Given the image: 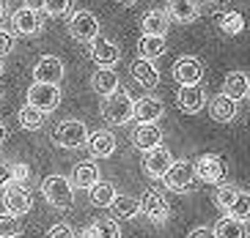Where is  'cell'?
<instances>
[{
	"label": "cell",
	"mask_w": 250,
	"mask_h": 238,
	"mask_svg": "<svg viewBox=\"0 0 250 238\" xmlns=\"http://www.w3.org/2000/svg\"><path fill=\"white\" fill-rule=\"evenodd\" d=\"M42 195H44V200L50 202L52 208L69 211L72 202H74V186L66 175H50V178H44V183H42Z\"/></svg>",
	"instance_id": "6da1fadb"
},
{
	"label": "cell",
	"mask_w": 250,
	"mask_h": 238,
	"mask_svg": "<svg viewBox=\"0 0 250 238\" xmlns=\"http://www.w3.org/2000/svg\"><path fill=\"white\" fill-rule=\"evenodd\" d=\"M88 126L80 121V118H66V121H61L52 131V140L55 145L61 148H66V151H74V148H83V145L88 143Z\"/></svg>",
	"instance_id": "7a4b0ae2"
},
{
	"label": "cell",
	"mask_w": 250,
	"mask_h": 238,
	"mask_svg": "<svg viewBox=\"0 0 250 238\" xmlns=\"http://www.w3.org/2000/svg\"><path fill=\"white\" fill-rule=\"evenodd\" d=\"M69 33H72L74 41L91 44L102 33V22L96 14H91L88 8H77L74 14H69Z\"/></svg>",
	"instance_id": "3957f363"
},
{
	"label": "cell",
	"mask_w": 250,
	"mask_h": 238,
	"mask_svg": "<svg viewBox=\"0 0 250 238\" xmlns=\"http://www.w3.org/2000/svg\"><path fill=\"white\" fill-rule=\"evenodd\" d=\"M132 110H135L132 96L118 88L113 96H107V99H104L102 115H104V121L110 123V126H126V123L132 121Z\"/></svg>",
	"instance_id": "277c9868"
},
{
	"label": "cell",
	"mask_w": 250,
	"mask_h": 238,
	"mask_svg": "<svg viewBox=\"0 0 250 238\" xmlns=\"http://www.w3.org/2000/svg\"><path fill=\"white\" fill-rule=\"evenodd\" d=\"M165 186L176 195H187L190 189H195V173H192V162L190 159H179L170 165V170L165 173Z\"/></svg>",
	"instance_id": "5b68a950"
},
{
	"label": "cell",
	"mask_w": 250,
	"mask_h": 238,
	"mask_svg": "<svg viewBox=\"0 0 250 238\" xmlns=\"http://www.w3.org/2000/svg\"><path fill=\"white\" fill-rule=\"evenodd\" d=\"M192 173L201 183H220L226 178V162L220 153H204L192 162Z\"/></svg>",
	"instance_id": "8992f818"
},
{
	"label": "cell",
	"mask_w": 250,
	"mask_h": 238,
	"mask_svg": "<svg viewBox=\"0 0 250 238\" xmlns=\"http://www.w3.org/2000/svg\"><path fill=\"white\" fill-rule=\"evenodd\" d=\"M61 104V85H42V82H33L28 88V107L39 110L42 115L58 110Z\"/></svg>",
	"instance_id": "52a82bcc"
},
{
	"label": "cell",
	"mask_w": 250,
	"mask_h": 238,
	"mask_svg": "<svg viewBox=\"0 0 250 238\" xmlns=\"http://www.w3.org/2000/svg\"><path fill=\"white\" fill-rule=\"evenodd\" d=\"M138 202H140V214H146V219H151L154 224H165L170 219L168 200H165L160 192H154V189L143 192V195L138 197Z\"/></svg>",
	"instance_id": "ba28073f"
},
{
	"label": "cell",
	"mask_w": 250,
	"mask_h": 238,
	"mask_svg": "<svg viewBox=\"0 0 250 238\" xmlns=\"http://www.w3.org/2000/svg\"><path fill=\"white\" fill-rule=\"evenodd\" d=\"M176 159H173V153L165 148V145H157V148H151V151L143 153V170H146L148 178H165V173L170 170V165H173Z\"/></svg>",
	"instance_id": "9c48e42d"
},
{
	"label": "cell",
	"mask_w": 250,
	"mask_h": 238,
	"mask_svg": "<svg viewBox=\"0 0 250 238\" xmlns=\"http://www.w3.org/2000/svg\"><path fill=\"white\" fill-rule=\"evenodd\" d=\"M173 79L182 85H201V79H204V63L198 58H192V55H184L173 63Z\"/></svg>",
	"instance_id": "30bf717a"
},
{
	"label": "cell",
	"mask_w": 250,
	"mask_h": 238,
	"mask_svg": "<svg viewBox=\"0 0 250 238\" xmlns=\"http://www.w3.org/2000/svg\"><path fill=\"white\" fill-rule=\"evenodd\" d=\"M3 205H6V214H11V217H25L30 211V195L28 189L20 186V183H8L6 189H3Z\"/></svg>",
	"instance_id": "8fae6325"
},
{
	"label": "cell",
	"mask_w": 250,
	"mask_h": 238,
	"mask_svg": "<svg viewBox=\"0 0 250 238\" xmlns=\"http://www.w3.org/2000/svg\"><path fill=\"white\" fill-rule=\"evenodd\" d=\"M61 79H63V63H61V58H55V55H44V58L33 66V82H42V85H61Z\"/></svg>",
	"instance_id": "7c38bea8"
},
{
	"label": "cell",
	"mask_w": 250,
	"mask_h": 238,
	"mask_svg": "<svg viewBox=\"0 0 250 238\" xmlns=\"http://www.w3.org/2000/svg\"><path fill=\"white\" fill-rule=\"evenodd\" d=\"M11 28L20 36H39L44 30V19H42L39 11H30V8L22 6V8H17L14 17H11Z\"/></svg>",
	"instance_id": "4fadbf2b"
},
{
	"label": "cell",
	"mask_w": 250,
	"mask_h": 238,
	"mask_svg": "<svg viewBox=\"0 0 250 238\" xmlns=\"http://www.w3.org/2000/svg\"><path fill=\"white\" fill-rule=\"evenodd\" d=\"M91 58H94V63L99 69H113L121 60V47L116 41H110V38L99 36L96 41H91Z\"/></svg>",
	"instance_id": "5bb4252c"
},
{
	"label": "cell",
	"mask_w": 250,
	"mask_h": 238,
	"mask_svg": "<svg viewBox=\"0 0 250 238\" xmlns=\"http://www.w3.org/2000/svg\"><path fill=\"white\" fill-rule=\"evenodd\" d=\"M176 104L182 112H190V115H195V112H201V110L206 107V93L201 85H182L176 93Z\"/></svg>",
	"instance_id": "9a60e30c"
},
{
	"label": "cell",
	"mask_w": 250,
	"mask_h": 238,
	"mask_svg": "<svg viewBox=\"0 0 250 238\" xmlns=\"http://www.w3.org/2000/svg\"><path fill=\"white\" fill-rule=\"evenodd\" d=\"M162 115H165V104H162L157 96H140V99L135 101L132 118H138L140 123H157Z\"/></svg>",
	"instance_id": "2e32d148"
},
{
	"label": "cell",
	"mask_w": 250,
	"mask_h": 238,
	"mask_svg": "<svg viewBox=\"0 0 250 238\" xmlns=\"http://www.w3.org/2000/svg\"><path fill=\"white\" fill-rule=\"evenodd\" d=\"M132 145L138 151H151L157 145H162V129L157 123H138L132 131Z\"/></svg>",
	"instance_id": "e0dca14e"
},
{
	"label": "cell",
	"mask_w": 250,
	"mask_h": 238,
	"mask_svg": "<svg viewBox=\"0 0 250 238\" xmlns=\"http://www.w3.org/2000/svg\"><path fill=\"white\" fill-rule=\"evenodd\" d=\"M88 151H91V156H96V159H107V156H113L116 153V134H113L110 129H96L94 134H88Z\"/></svg>",
	"instance_id": "ac0fdd59"
},
{
	"label": "cell",
	"mask_w": 250,
	"mask_h": 238,
	"mask_svg": "<svg viewBox=\"0 0 250 238\" xmlns=\"http://www.w3.org/2000/svg\"><path fill=\"white\" fill-rule=\"evenodd\" d=\"M201 14V6L198 0H170L168 3V19L173 22H182V25H187V22H195Z\"/></svg>",
	"instance_id": "d6986e66"
},
{
	"label": "cell",
	"mask_w": 250,
	"mask_h": 238,
	"mask_svg": "<svg viewBox=\"0 0 250 238\" xmlns=\"http://www.w3.org/2000/svg\"><path fill=\"white\" fill-rule=\"evenodd\" d=\"M91 88H94L96 96H113L118 91V74L116 69H96L94 74H91Z\"/></svg>",
	"instance_id": "ffe728a7"
},
{
	"label": "cell",
	"mask_w": 250,
	"mask_h": 238,
	"mask_svg": "<svg viewBox=\"0 0 250 238\" xmlns=\"http://www.w3.org/2000/svg\"><path fill=\"white\" fill-rule=\"evenodd\" d=\"M132 77L140 88H146V91H154L160 85V72H157V66L151 60H135L132 63Z\"/></svg>",
	"instance_id": "44dd1931"
},
{
	"label": "cell",
	"mask_w": 250,
	"mask_h": 238,
	"mask_svg": "<svg viewBox=\"0 0 250 238\" xmlns=\"http://www.w3.org/2000/svg\"><path fill=\"white\" fill-rule=\"evenodd\" d=\"M236 112H239V107H236L234 99H228V96H214L212 104H209V118L217 123H231L236 118Z\"/></svg>",
	"instance_id": "7402d4cb"
},
{
	"label": "cell",
	"mask_w": 250,
	"mask_h": 238,
	"mask_svg": "<svg viewBox=\"0 0 250 238\" xmlns=\"http://www.w3.org/2000/svg\"><path fill=\"white\" fill-rule=\"evenodd\" d=\"M69 181H72V186H77V189H91L96 181H99V167H96L94 162H77Z\"/></svg>",
	"instance_id": "603a6c76"
},
{
	"label": "cell",
	"mask_w": 250,
	"mask_h": 238,
	"mask_svg": "<svg viewBox=\"0 0 250 238\" xmlns=\"http://www.w3.org/2000/svg\"><path fill=\"white\" fill-rule=\"evenodd\" d=\"M140 28H143V36H165L168 33V17L162 8H151L143 14Z\"/></svg>",
	"instance_id": "cb8c5ba5"
},
{
	"label": "cell",
	"mask_w": 250,
	"mask_h": 238,
	"mask_svg": "<svg viewBox=\"0 0 250 238\" xmlns=\"http://www.w3.org/2000/svg\"><path fill=\"white\" fill-rule=\"evenodd\" d=\"M223 96H228V99H245L248 96V74L245 72H231L226 74V79H223Z\"/></svg>",
	"instance_id": "d4e9b609"
},
{
	"label": "cell",
	"mask_w": 250,
	"mask_h": 238,
	"mask_svg": "<svg viewBox=\"0 0 250 238\" xmlns=\"http://www.w3.org/2000/svg\"><path fill=\"white\" fill-rule=\"evenodd\" d=\"M165 50H168V41H165V36H143V38L138 41L140 60H151V63H154L160 55H165Z\"/></svg>",
	"instance_id": "484cf974"
},
{
	"label": "cell",
	"mask_w": 250,
	"mask_h": 238,
	"mask_svg": "<svg viewBox=\"0 0 250 238\" xmlns=\"http://www.w3.org/2000/svg\"><path fill=\"white\" fill-rule=\"evenodd\" d=\"M88 197H91L94 205H99V208H110L113 200L118 197L116 183H110V181H96L94 186L88 189Z\"/></svg>",
	"instance_id": "4316f807"
},
{
	"label": "cell",
	"mask_w": 250,
	"mask_h": 238,
	"mask_svg": "<svg viewBox=\"0 0 250 238\" xmlns=\"http://www.w3.org/2000/svg\"><path fill=\"white\" fill-rule=\"evenodd\" d=\"M110 208L116 211V217L124 219V222L140 217V202H138V197H129V195H118L116 200H113Z\"/></svg>",
	"instance_id": "83f0119b"
},
{
	"label": "cell",
	"mask_w": 250,
	"mask_h": 238,
	"mask_svg": "<svg viewBox=\"0 0 250 238\" xmlns=\"http://www.w3.org/2000/svg\"><path fill=\"white\" fill-rule=\"evenodd\" d=\"M212 230H214V238H248L245 222H236V219H231V217H223Z\"/></svg>",
	"instance_id": "f1b7e54d"
},
{
	"label": "cell",
	"mask_w": 250,
	"mask_h": 238,
	"mask_svg": "<svg viewBox=\"0 0 250 238\" xmlns=\"http://www.w3.org/2000/svg\"><path fill=\"white\" fill-rule=\"evenodd\" d=\"M226 217L236 219V222H248L250 219V192H245V189H239L234 197V202H231V208H228Z\"/></svg>",
	"instance_id": "f546056e"
},
{
	"label": "cell",
	"mask_w": 250,
	"mask_h": 238,
	"mask_svg": "<svg viewBox=\"0 0 250 238\" xmlns=\"http://www.w3.org/2000/svg\"><path fill=\"white\" fill-rule=\"evenodd\" d=\"M17 118H20V126H22V129H28V131L44 129V115H42L39 110L28 107V104H25V107L20 110V112H17Z\"/></svg>",
	"instance_id": "4dcf8cb0"
},
{
	"label": "cell",
	"mask_w": 250,
	"mask_h": 238,
	"mask_svg": "<svg viewBox=\"0 0 250 238\" xmlns=\"http://www.w3.org/2000/svg\"><path fill=\"white\" fill-rule=\"evenodd\" d=\"M91 230L96 238H121V227L116 219H96L91 222Z\"/></svg>",
	"instance_id": "1f68e13d"
},
{
	"label": "cell",
	"mask_w": 250,
	"mask_h": 238,
	"mask_svg": "<svg viewBox=\"0 0 250 238\" xmlns=\"http://www.w3.org/2000/svg\"><path fill=\"white\" fill-rule=\"evenodd\" d=\"M242 28H245L242 14H236V11H226V14H220V30L223 33L236 36V33H242Z\"/></svg>",
	"instance_id": "d6a6232c"
},
{
	"label": "cell",
	"mask_w": 250,
	"mask_h": 238,
	"mask_svg": "<svg viewBox=\"0 0 250 238\" xmlns=\"http://www.w3.org/2000/svg\"><path fill=\"white\" fill-rule=\"evenodd\" d=\"M236 192H239V186H236V183H223V186L214 192V202H217V208L228 214V208H231V202H234Z\"/></svg>",
	"instance_id": "836d02e7"
},
{
	"label": "cell",
	"mask_w": 250,
	"mask_h": 238,
	"mask_svg": "<svg viewBox=\"0 0 250 238\" xmlns=\"http://www.w3.org/2000/svg\"><path fill=\"white\" fill-rule=\"evenodd\" d=\"M72 6H74V0H44V3H42V8L47 11V17H55V19L69 17L72 14Z\"/></svg>",
	"instance_id": "e575fe53"
},
{
	"label": "cell",
	"mask_w": 250,
	"mask_h": 238,
	"mask_svg": "<svg viewBox=\"0 0 250 238\" xmlns=\"http://www.w3.org/2000/svg\"><path fill=\"white\" fill-rule=\"evenodd\" d=\"M20 230H22L20 219L11 214H0V238H20Z\"/></svg>",
	"instance_id": "d590c367"
},
{
	"label": "cell",
	"mask_w": 250,
	"mask_h": 238,
	"mask_svg": "<svg viewBox=\"0 0 250 238\" xmlns=\"http://www.w3.org/2000/svg\"><path fill=\"white\" fill-rule=\"evenodd\" d=\"M44 238H77V236H74V227L69 222H58L52 227H47Z\"/></svg>",
	"instance_id": "8d00e7d4"
},
{
	"label": "cell",
	"mask_w": 250,
	"mask_h": 238,
	"mask_svg": "<svg viewBox=\"0 0 250 238\" xmlns=\"http://www.w3.org/2000/svg\"><path fill=\"white\" fill-rule=\"evenodd\" d=\"M11 50H14V36L8 30H0V60L6 58Z\"/></svg>",
	"instance_id": "74e56055"
},
{
	"label": "cell",
	"mask_w": 250,
	"mask_h": 238,
	"mask_svg": "<svg viewBox=\"0 0 250 238\" xmlns=\"http://www.w3.org/2000/svg\"><path fill=\"white\" fill-rule=\"evenodd\" d=\"M28 175H30L28 165H14V167H11V178H14V183H22V181H28Z\"/></svg>",
	"instance_id": "f35d334b"
},
{
	"label": "cell",
	"mask_w": 250,
	"mask_h": 238,
	"mask_svg": "<svg viewBox=\"0 0 250 238\" xmlns=\"http://www.w3.org/2000/svg\"><path fill=\"white\" fill-rule=\"evenodd\" d=\"M187 238H214V230L206 227V224H201V227H192V230L187 233Z\"/></svg>",
	"instance_id": "ab89813d"
},
{
	"label": "cell",
	"mask_w": 250,
	"mask_h": 238,
	"mask_svg": "<svg viewBox=\"0 0 250 238\" xmlns=\"http://www.w3.org/2000/svg\"><path fill=\"white\" fill-rule=\"evenodd\" d=\"M11 183V165L0 162V189H6Z\"/></svg>",
	"instance_id": "60d3db41"
},
{
	"label": "cell",
	"mask_w": 250,
	"mask_h": 238,
	"mask_svg": "<svg viewBox=\"0 0 250 238\" xmlns=\"http://www.w3.org/2000/svg\"><path fill=\"white\" fill-rule=\"evenodd\" d=\"M42 3H44V0H25V8H30V11H39V8H42Z\"/></svg>",
	"instance_id": "b9f144b4"
},
{
	"label": "cell",
	"mask_w": 250,
	"mask_h": 238,
	"mask_svg": "<svg viewBox=\"0 0 250 238\" xmlns=\"http://www.w3.org/2000/svg\"><path fill=\"white\" fill-rule=\"evenodd\" d=\"M6 11H8V3L6 0H0V22L6 19Z\"/></svg>",
	"instance_id": "7bdbcfd3"
},
{
	"label": "cell",
	"mask_w": 250,
	"mask_h": 238,
	"mask_svg": "<svg viewBox=\"0 0 250 238\" xmlns=\"http://www.w3.org/2000/svg\"><path fill=\"white\" fill-rule=\"evenodd\" d=\"M80 238H96V236H94V230H91V224H88V227H85V230L80 233Z\"/></svg>",
	"instance_id": "ee69618b"
},
{
	"label": "cell",
	"mask_w": 250,
	"mask_h": 238,
	"mask_svg": "<svg viewBox=\"0 0 250 238\" xmlns=\"http://www.w3.org/2000/svg\"><path fill=\"white\" fill-rule=\"evenodd\" d=\"M214 3H220V0H198V6H214Z\"/></svg>",
	"instance_id": "f6af8a7d"
},
{
	"label": "cell",
	"mask_w": 250,
	"mask_h": 238,
	"mask_svg": "<svg viewBox=\"0 0 250 238\" xmlns=\"http://www.w3.org/2000/svg\"><path fill=\"white\" fill-rule=\"evenodd\" d=\"M3 140H6V126L0 123V145H3Z\"/></svg>",
	"instance_id": "bcb514c9"
},
{
	"label": "cell",
	"mask_w": 250,
	"mask_h": 238,
	"mask_svg": "<svg viewBox=\"0 0 250 238\" xmlns=\"http://www.w3.org/2000/svg\"><path fill=\"white\" fill-rule=\"evenodd\" d=\"M118 3H124V6H132V3H138V0H118Z\"/></svg>",
	"instance_id": "7dc6e473"
},
{
	"label": "cell",
	"mask_w": 250,
	"mask_h": 238,
	"mask_svg": "<svg viewBox=\"0 0 250 238\" xmlns=\"http://www.w3.org/2000/svg\"><path fill=\"white\" fill-rule=\"evenodd\" d=\"M248 96H250V77H248Z\"/></svg>",
	"instance_id": "c3c4849f"
},
{
	"label": "cell",
	"mask_w": 250,
	"mask_h": 238,
	"mask_svg": "<svg viewBox=\"0 0 250 238\" xmlns=\"http://www.w3.org/2000/svg\"><path fill=\"white\" fill-rule=\"evenodd\" d=\"M0 74H3V60H0Z\"/></svg>",
	"instance_id": "681fc988"
},
{
	"label": "cell",
	"mask_w": 250,
	"mask_h": 238,
	"mask_svg": "<svg viewBox=\"0 0 250 238\" xmlns=\"http://www.w3.org/2000/svg\"><path fill=\"white\" fill-rule=\"evenodd\" d=\"M0 96H3V93H0Z\"/></svg>",
	"instance_id": "f907efd6"
}]
</instances>
